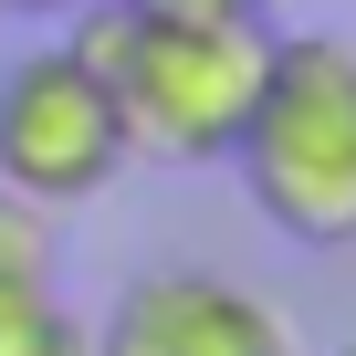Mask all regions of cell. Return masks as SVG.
Instances as JSON below:
<instances>
[{
  "instance_id": "cell-1",
  "label": "cell",
  "mask_w": 356,
  "mask_h": 356,
  "mask_svg": "<svg viewBox=\"0 0 356 356\" xmlns=\"http://www.w3.org/2000/svg\"><path fill=\"white\" fill-rule=\"evenodd\" d=\"M63 53L115 95L126 115V157H168V168H210L231 157L252 84H262V11L231 22H157L136 0H74L63 11Z\"/></svg>"
},
{
  "instance_id": "cell-2",
  "label": "cell",
  "mask_w": 356,
  "mask_h": 356,
  "mask_svg": "<svg viewBox=\"0 0 356 356\" xmlns=\"http://www.w3.org/2000/svg\"><path fill=\"white\" fill-rule=\"evenodd\" d=\"M252 210L304 241V252H346L356 241V42L346 32H283L262 53L252 115L231 136Z\"/></svg>"
},
{
  "instance_id": "cell-3",
  "label": "cell",
  "mask_w": 356,
  "mask_h": 356,
  "mask_svg": "<svg viewBox=\"0 0 356 356\" xmlns=\"http://www.w3.org/2000/svg\"><path fill=\"white\" fill-rule=\"evenodd\" d=\"M115 168H126V115L63 42H32L22 63H0V178L11 189H32L42 210H74L115 189Z\"/></svg>"
},
{
  "instance_id": "cell-4",
  "label": "cell",
  "mask_w": 356,
  "mask_h": 356,
  "mask_svg": "<svg viewBox=\"0 0 356 356\" xmlns=\"http://www.w3.org/2000/svg\"><path fill=\"white\" fill-rule=\"evenodd\" d=\"M95 356H293V325L231 273H136L95 325Z\"/></svg>"
},
{
  "instance_id": "cell-5",
  "label": "cell",
  "mask_w": 356,
  "mask_h": 356,
  "mask_svg": "<svg viewBox=\"0 0 356 356\" xmlns=\"http://www.w3.org/2000/svg\"><path fill=\"white\" fill-rule=\"evenodd\" d=\"M0 356H95V325L53 304V283H0Z\"/></svg>"
},
{
  "instance_id": "cell-6",
  "label": "cell",
  "mask_w": 356,
  "mask_h": 356,
  "mask_svg": "<svg viewBox=\"0 0 356 356\" xmlns=\"http://www.w3.org/2000/svg\"><path fill=\"white\" fill-rule=\"evenodd\" d=\"M0 283H53V210L0 178Z\"/></svg>"
},
{
  "instance_id": "cell-7",
  "label": "cell",
  "mask_w": 356,
  "mask_h": 356,
  "mask_svg": "<svg viewBox=\"0 0 356 356\" xmlns=\"http://www.w3.org/2000/svg\"><path fill=\"white\" fill-rule=\"evenodd\" d=\"M136 11H157V22H231V11H252V0H136Z\"/></svg>"
},
{
  "instance_id": "cell-8",
  "label": "cell",
  "mask_w": 356,
  "mask_h": 356,
  "mask_svg": "<svg viewBox=\"0 0 356 356\" xmlns=\"http://www.w3.org/2000/svg\"><path fill=\"white\" fill-rule=\"evenodd\" d=\"M0 11H22V22H63L74 0H0Z\"/></svg>"
},
{
  "instance_id": "cell-9",
  "label": "cell",
  "mask_w": 356,
  "mask_h": 356,
  "mask_svg": "<svg viewBox=\"0 0 356 356\" xmlns=\"http://www.w3.org/2000/svg\"><path fill=\"white\" fill-rule=\"evenodd\" d=\"M252 11H283V0H252Z\"/></svg>"
},
{
  "instance_id": "cell-10",
  "label": "cell",
  "mask_w": 356,
  "mask_h": 356,
  "mask_svg": "<svg viewBox=\"0 0 356 356\" xmlns=\"http://www.w3.org/2000/svg\"><path fill=\"white\" fill-rule=\"evenodd\" d=\"M335 356H356V335H346V346H335Z\"/></svg>"
}]
</instances>
